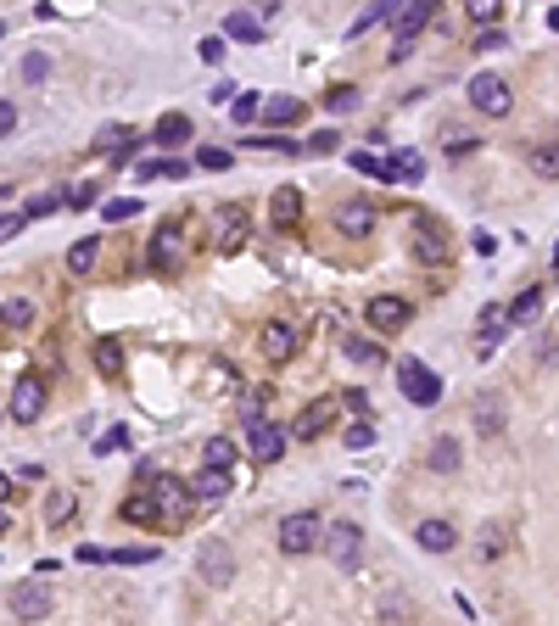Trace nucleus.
<instances>
[{"instance_id": "28", "label": "nucleus", "mask_w": 559, "mask_h": 626, "mask_svg": "<svg viewBox=\"0 0 559 626\" xmlns=\"http://www.w3.org/2000/svg\"><path fill=\"white\" fill-rule=\"evenodd\" d=\"M123 520H135V525H151V520H162V509H157V498H151V492H135V498L123 504Z\"/></svg>"}, {"instance_id": "1", "label": "nucleus", "mask_w": 559, "mask_h": 626, "mask_svg": "<svg viewBox=\"0 0 559 626\" xmlns=\"http://www.w3.org/2000/svg\"><path fill=\"white\" fill-rule=\"evenodd\" d=\"M398 386H403V398H409L414 409H431V403L442 398L437 370H431V364H419V358H403V364H398Z\"/></svg>"}, {"instance_id": "5", "label": "nucleus", "mask_w": 559, "mask_h": 626, "mask_svg": "<svg viewBox=\"0 0 559 626\" xmlns=\"http://www.w3.org/2000/svg\"><path fill=\"white\" fill-rule=\"evenodd\" d=\"M140 476H146V486H151V498H157L162 520H179V515H185V498H190V481H179V476H157V470H140Z\"/></svg>"}, {"instance_id": "14", "label": "nucleus", "mask_w": 559, "mask_h": 626, "mask_svg": "<svg viewBox=\"0 0 559 626\" xmlns=\"http://www.w3.org/2000/svg\"><path fill=\"white\" fill-rule=\"evenodd\" d=\"M269 224H275V229H297V224H303V190H297V185H280V190L269 196Z\"/></svg>"}, {"instance_id": "11", "label": "nucleus", "mask_w": 559, "mask_h": 626, "mask_svg": "<svg viewBox=\"0 0 559 626\" xmlns=\"http://www.w3.org/2000/svg\"><path fill=\"white\" fill-rule=\"evenodd\" d=\"M12 615L17 621H45L51 615V587H40V582L12 587Z\"/></svg>"}, {"instance_id": "22", "label": "nucleus", "mask_w": 559, "mask_h": 626, "mask_svg": "<svg viewBox=\"0 0 559 626\" xmlns=\"http://www.w3.org/2000/svg\"><path fill=\"white\" fill-rule=\"evenodd\" d=\"M151 140H157V146H179V140H190V118H185V112H162L157 129H151Z\"/></svg>"}, {"instance_id": "42", "label": "nucleus", "mask_w": 559, "mask_h": 626, "mask_svg": "<svg viewBox=\"0 0 559 626\" xmlns=\"http://www.w3.org/2000/svg\"><path fill=\"white\" fill-rule=\"evenodd\" d=\"M352 101H358V90H352V84H336L331 95H324V107H331V112H352Z\"/></svg>"}, {"instance_id": "61", "label": "nucleus", "mask_w": 559, "mask_h": 626, "mask_svg": "<svg viewBox=\"0 0 559 626\" xmlns=\"http://www.w3.org/2000/svg\"><path fill=\"white\" fill-rule=\"evenodd\" d=\"M0 202H12V185H0Z\"/></svg>"}, {"instance_id": "4", "label": "nucleus", "mask_w": 559, "mask_h": 626, "mask_svg": "<svg viewBox=\"0 0 559 626\" xmlns=\"http://www.w3.org/2000/svg\"><path fill=\"white\" fill-rule=\"evenodd\" d=\"M470 107L476 112H487V118H504L515 101H509V84L498 79V73H476L470 79Z\"/></svg>"}, {"instance_id": "44", "label": "nucleus", "mask_w": 559, "mask_h": 626, "mask_svg": "<svg viewBox=\"0 0 559 626\" xmlns=\"http://www.w3.org/2000/svg\"><path fill=\"white\" fill-rule=\"evenodd\" d=\"M442 146L448 151H476V135L470 129H442Z\"/></svg>"}, {"instance_id": "17", "label": "nucleus", "mask_w": 559, "mask_h": 626, "mask_svg": "<svg viewBox=\"0 0 559 626\" xmlns=\"http://www.w3.org/2000/svg\"><path fill=\"white\" fill-rule=\"evenodd\" d=\"M190 498H202V504H218V498H229V470H196L190 476Z\"/></svg>"}, {"instance_id": "20", "label": "nucleus", "mask_w": 559, "mask_h": 626, "mask_svg": "<svg viewBox=\"0 0 559 626\" xmlns=\"http://www.w3.org/2000/svg\"><path fill=\"white\" fill-rule=\"evenodd\" d=\"M331 419H336V409H331V403H308V409L297 414V437H303V442L324 437V431H331Z\"/></svg>"}, {"instance_id": "23", "label": "nucleus", "mask_w": 559, "mask_h": 626, "mask_svg": "<svg viewBox=\"0 0 559 626\" xmlns=\"http://www.w3.org/2000/svg\"><path fill=\"white\" fill-rule=\"evenodd\" d=\"M224 40H246V45H257V40H263V23H257L252 12H229V17H224Z\"/></svg>"}, {"instance_id": "45", "label": "nucleus", "mask_w": 559, "mask_h": 626, "mask_svg": "<svg viewBox=\"0 0 559 626\" xmlns=\"http://www.w3.org/2000/svg\"><path fill=\"white\" fill-rule=\"evenodd\" d=\"M196 169H229V151L224 146H202V151H196Z\"/></svg>"}, {"instance_id": "36", "label": "nucleus", "mask_w": 559, "mask_h": 626, "mask_svg": "<svg viewBox=\"0 0 559 626\" xmlns=\"http://www.w3.org/2000/svg\"><path fill=\"white\" fill-rule=\"evenodd\" d=\"M229 112H236V123H252V118L263 112V95H257V90H241V95H236V107H229Z\"/></svg>"}, {"instance_id": "3", "label": "nucleus", "mask_w": 559, "mask_h": 626, "mask_svg": "<svg viewBox=\"0 0 559 626\" xmlns=\"http://www.w3.org/2000/svg\"><path fill=\"white\" fill-rule=\"evenodd\" d=\"M319 543H324V525H319L313 509H297V515L280 520V548H285V554H313Z\"/></svg>"}, {"instance_id": "46", "label": "nucleus", "mask_w": 559, "mask_h": 626, "mask_svg": "<svg viewBox=\"0 0 559 626\" xmlns=\"http://www.w3.org/2000/svg\"><path fill=\"white\" fill-rule=\"evenodd\" d=\"M202 571H207L213 582H218V576H229V554H218V548H207V554H202Z\"/></svg>"}, {"instance_id": "57", "label": "nucleus", "mask_w": 559, "mask_h": 626, "mask_svg": "<svg viewBox=\"0 0 559 626\" xmlns=\"http://www.w3.org/2000/svg\"><path fill=\"white\" fill-rule=\"evenodd\" d=\"M504 45H509V40L498 34V28H492V34H481V40H476V51H504Z\"/></svg>"}, {"instance_id": "27", "label": "nucleus", "mask_w": 559, "mask_h": 626, "mask_svg": "<svg viewBox=\"0 0 559 626\" xmlns=\"http://www.w3.org/2000/svg\"><path fill=\"white\" fill-rule=\"evenodd\" d=\"M95 370H101V375H118V370H123V342H118V336L95 342Z\"/></svg>"}, {"instance_id": "37", "label": "nucleus", "mask_w": 559, "mask_h": 626, "mask_svg": "<svg viewBox=\"0 0 559 626\" xmlns=\"http://www.w3.org/2000/svg\"><path fill=\"white\" fill-rule=\"evenodd\" d=\"M476 425H481L487 437H492V431H504V409L492 403V398H487V403H476Z\"/></svg>"}, {"instance_id": "40", "label": "nucleus", "mask_w": 559, "mask_h": 626, "mask_svg": "<svg viewBox=\"0 0 559 626\" xmlns=\"http://www.w3.org/2000/svg\"><path fill=\"white\" fill-rule=\"evenodd\" d=\"M370 442H375V425H370V419H352V425H347V448L358 453V448H370Z\"/></svg>"}, {"instance_id": "16", "label": "nucleus", "mask_w": 559, "mask_h": 626, "mask_svg": "<svg viewBox=\"0 0 559 626\" xmlns=\"http://www.w3.org/2000/svg\"><path fill=\"white\" fill-rule=\"evenodd\" d=\"M241 241H246V207L229 202V207L218 213V252H236Z\"/></svg>"}, {"instance_id": "56", "label": "nucleus", "mask_w": 559, "mask_h": 626, "mask_svg": "<svg viewBox=\"0 0 559 626\" xmlns=\"http://www.w3.org/2000/svg\"><path fill=\"white\" fill-rule=\"evenodd\" d=\"M12 129H17V107L0 101V135H12Z\"/></svg>"}, {"instance_id": "38", "label": "nucleus", "mask_w": 559, "mask_h": 626, "mask_svg": "<svg viewBox=\"0 0 559 626\" xmlns=\"http://www.w3.org/2000/svg\"><path fill=\"white\" fill-rule=\"evenodd\" d=\"M347 162H352V169H358V174H370V179H386V162H381L375 151H352Z\"/></svg>"}, {"instance_id": "50", "label": "nucleus", "mask_w": 559, "mask_h": 626, "mask_svg": "<svg viewBox=\"0 0 559 626\" xmlns=\"http://www.w3.org/2000/svg\"><path fill=\"white\" fill-rule=\"evenodd\" d=\"M498 12H504L498 0H476V6H470V17H476V23H498Z\"/></svg>"}, {"instance_id": "13", "label": "nucleus", "mask_w": 559, "mask_h": 626, "mask_svg": "<svg viewBox=\"0 0 559 626\" xmlns=\"http://www.w3.org/2000/svg\"><path fill=\"white\" fill-rule=\"evenodd\" d=\"M179 252H185V236H179V218H169V224H162L157 236H151V269H162V274H169L174 263H179Z\"/></svg>"}, {"instance_id": "15", "label": "nucleus", "mask_w": 559, "mask_h": 626, "mask_svg": "<svg viewBox=\"0 0 559 626\" xmlns=\"http://www.w3.org/2000/svg\"><path fill=\"white\" fill-rule=\"evenodd\" d=\"M414 543H419L425 554H448V548L458 543V532H453V520H419V525H414Z\"/></svg>"}, {"instance_id": "25", "label": "nucleus", "mask_w": 559, "mask_h": 626, "mask_svg": "<svg viewBox=\"0 0 559 626\" xmlns=\"http://www.w3.org/2000/svg\"><path fill=\"white\" fill-rule=\"evenodd\" d=\"M419 174H425V157L419 151H398L386 162V179H409V185H419Z\"/></svg>"}, {"instance_id": "9", "label": "nucleus", "mask_w": 559, "mask_h": 626, "mask_svg": "<svg viewBox=\"0 0 559 626\" xmlns=\"http://www.w3.org/2000/svg\"><path fill=\"white\" fill-rule=\"evenodd\" d=\"M431 17H437V0H414V6H403L398 17H391V28H398V51H391V56H409V40H414Z\"/></svg>"}, {"instance_id": "49", "label": "nucleus", "mask_w": 559, "mask_h": 626, "mask_svg": "<svg viewBox=\"0 0 559 626\" xmlns=\"http://www.w3.org/2000/svg\"><path fill=\"white\" fill-rule=\"evenodd\" d=\"M123 442H129V431H123V425H112V431H107L101 442H95V453H118Z\"/></svg>"}, {"instance_id": "52", "label": "nucleus", "mask_w": 559, "mask_h": 626, "mask_svg": "<svg viewBox=\"0 0 559 626\" xmlns=\"http://www.w3.org/2000/svg\"><path fill=\"white\" fill-rule=\"evenodd\" d=\"M23 224H28V213H0V241H12Z\"/></svg>"}, {"instance_id": "63", "label": "nucleus", "mask_w": 559, "mask_h": 626, "mask_svg": "<svg viewBox=\"0 0 559 626\" xmlns=\"http://www.w3.org/2000/svg\"><path fill=\"white\" fill-rule=\"evenodd\" d=\"M0 34H6V23H0Z\"/></svg>"}, {"instance_id": "12", "label": "nucleus", "mask_w": 559, "mask_h": 626, "mask_svg": "<svg viewBox=\"0 0 559 626\" xmlns=\"http://www.w3.org/2000/svg\"><path fill=\"white\" fill-rule=\"evenodd\" d=\"M257 347H263L269 364H285V358L297 352V331H291L285 319H269V324H263V336H257Z\"/></svg>"}, {"instance_id": "60", "label": "nucleus", "mask_w": 559, "mask_h": 626, "mask_svg": "<svg viewBox=\"0 0 559 626\" xmlns=\"http://www.w3.org/2000/svg\"><path fill=\"white\" fill-rule=\"evenodd\" d=\"M6 492H12V476H0V498H6Z\"/></svg>"}, {"instance_id": "59", "label": "nucleus", "mask_w": 559, "mask_h": 626, "mask_svg": "<svg viewBox=\"0 0 559 626\" xmlns=\"http://www.w3.org/2000/svg\"><path fill=\"white\" fill-rule=\"evenodd\" d=\"M6 525H12V515H6V504H0V532H6Z\"/></svg>"}, {"instance_id": "19", "label": "nucleus", "mask_w": 559, "mask_h": 626, "mask_svg": "<svg viewBox=\"0 0 559 626\" xmlns=\"http://www.w3.org/2000/svg\"><path fill=\"white\" fill-rule=\"evenodd\" d=\"M95 146H101L112 162H129L135 146H140V135H135V129H123V123H112V129H101V140H95Z\"/></svg>"}, {"instance_id": "31", "label": "nucleus", "mask_w": 559, "mask_h": 626, "mask_svg": "<svg viewBox=\"0 0 559 626\" xmlns=\"http://www.w3.org/2000/svg\"><path fill=\"white\" fill-rule=\"evenodd\" d=\"M202 458H207V470H229V465H236V442H229V437H213V442L202 448Z\"/></svg>"}, {"instance_id": "21", "label": "nucleus", "mask_w": 559, "mask_h": 626, "mask_svg": "<svg viewBox=\"0 0 559 626\" xmlns=\"http://www.w3.org/2000/svg\"><path fill=\"white\" fill-rule=\"evenodd\" d=\"M263 118H269V129H285V123L303 118V101L297 95H269V101H263Z\"/></svg>"}, {"instance_id": "26", "label": "nucleus", "mask_w": 559, "mask_h": 626, "mask_svg": "<svg viewBox=\"0 0 559 626\" xmlns=\"http://www.w3.org/2000/svg\"><path fill=\"white\" fill-rule=\"evenodd\" d=\"M543 313V285H532V291H520L515 303H509V324H532Z\"/></svg>"}, {"instance_id": "8", "label": "nucleus", "mask_w": 559, "mask_h": 626, "mask_svg": "<svg viewBox=\"0 0 559 626\" xmlns=\"http://www.w3.org/2000/svg\"><path fill=\"white\" fill-rule=\"evenodd\" d=\"M364 319H370V331H381V336H391V331H403V324H409L414 313H409V303H403V296H370V308H364Z\"/></svg>"}, {"instance_id": "33", "label": "nucleus", "mask_w": 559, "mask_h": 626, "mask_svg": "<svg viewBox=\"0 0 559 626\" xmlns=\"http://www.w3.org/2000/svg\"><path fill=\"white\" fill-rule=\"evenodd\" d=\"M73 492H51V504H45V525H68L73 520Z\"/></svg>"}, {"instance_id": "29", "label": "nucleus", "mask_w": 559, "mask_h": 626, "mask_svg": "<svg viewBox=\"0 0 559 626\" xmlns=\"http://www.w3.org/2000/svg\"><path fill=\"white\" fill-rule=\"evenodd\" d=\"M0 319H6L12 331H28V324H34V303H28V296H12V303H0Z\"/></svg>"}, {"instance_id": "43", "label": "nucleus", "mask_w": 559, "mask_h": 626, "mask_svg": "<svg viewBox=\"0 0 559 626\" xmlns=\"http://www.w3.org/2000/svg\"><path fill=\"white\" fill-rule=\"evenodd\" d=\"M62 202H68V196H51V190H45V196H34V202H28L23 213H28V218H45V213H56Z\"/></svg>"}, {"instance_id": "35", "label": "nucleus", "mask_w": 559, "mask_h": 626, "mask_svg": "<svg viewBox=\"0 0 559 626\" xmlns=\"http://www.w3.org/2000/svg\"><path fill=\"white\" fill-rule=\"evenodd\" d=\"M135 213H140V196H112V202L101 207L107 224H123V218H135Z\"/></svg>"}, {"instance_id": "47", "label": "nucleus", "mask_w": 559, "mask_h": 626, "mask_svg": "<svg viewBox=\"0 0 559 626\" xmlns=\"http://www.w3.org/2000/svg\"><path fill=\"white\" fill-rule=\"evenodd\" d=\"M196 56H202V62H224V34H207L202 45H196Z\"/></svg>"}, {"instance_id": "2", "label": "nucleus", "mask_w": 559, "mask_h": 626, "mask_svg": "<svg viewBox=\"0 0 559 626\" xmlns=\"http://www.w3.org/2000/svg\"><path fill=\"white\" fill-rule=\"evenodd\" d=\"M324 554H331V565L358 571V559H364V532H358V520H336V525H324Z\"/></svg>"}, {"instance_id": "32", "label": "nucleus", "mask_w": 559, "mask_h": 626, "mask_svg": "<svg viewBox=\"0 0 559 626\" xmlns=\"http://www.w3.org/2000/svg\"><path fill=\"white\" fill-rule=\"evenodd\" d=\"M425 465H431V470H458V442H453V437H437Z\"/></svg>"}, {"instance_id": "53", "label": "nucleus", "mask_w": 559, "mask_h": 626, "mask_svg": "<svg viewBox=\"0 0 559 626\" xmlns=\"http://www.w3.org/2000/svg\"><path fill=\"white\" fill-rule=\"evenodd\" d=\"M51 73V56H28L23 62V79H45Z\"/></svg>"}, {"instance_id": "7", "label": "nucleus", "mask_w": 559, "mask_h": 626, "mask_svg": "<svg viewBox=\"0 0 559 626\" xmlns=\"http://www.w3.org/2000/svg\"><path fill=\"white\" fill-rule=\"evenodd\" d=\"M40 414H45V380L40 375H17V386H12V419L34 425Z\"/></svg>"}, {"instance_id": "24", "label": "nucleus", "mask_w": 559, "mask_h": 626, "mask_svg": "<svg viewBox=\"0 0 559 626\" xmlns=\"http://www.w3.org/2000/svg\"><path fill=\"white\" fill-rule=\"evenodd\" d=\"M190 174V162L185 157H162V162H140L135 179H185Z\"/></svg>"}, {"instance_id": "39", "label": "nucleus", "mask_w": 559, "mask_h": 626, "mask_svg": "<svg viewBox=\"0 0 559 626\" xmlns=\"http://www.w3.org/2000/svg\"><path fill=\"white\" fill-rule=\"evenodd\" d=\"M107 559H112V565H151L157 548H112Z\"/></svg>"}, {"instance_id": "55", "label": "nucleus", "mask_w": 559, "mask_h": 626, "mask_svg": "<svg viewBox=\"0 0 559 626\" xmlns=\"http://www.w3.org/2000/svg\"><path fill=\"white\" fill-rule=\"evenodd\" d=\"M236 95H241V90H236V84H229V79H224V84H213V101H218V107H224V101H229V107H236Z\"/></svg>"}, {"instance_id": "6", "label": "nucleus", "mask_w": 559, "mask_h": 626, "mask_svg": "<svg viewBox=\"0 0 559 626\" xmlns=\"http://www.w3.org/2000/svg\"><path fill=\"white\" fill-rule=\"evenodd\" d=\"M246 442H252V458H263V465H275V458L285 453V431L275 419H263V414H246Z\"/></svg>"}, {"instance_id": "10", "label": "nucleus", "mask_w": 559, "mask_h": 626, "mask_svg": "<svg viewBox=\"0 0 559 626\" xmlns=\"http://www.w3.org/2000/svg\"><path fill=\"white\" fill-rule=\"evenodd\" d=\"M414 257L419 263H448V229L437 218H414Z\"/></svg>"}, {"instance_id": "18", "label": "nucleus", "mask_w": 559, "mask_h": 626, "mask_svg": "<svg viewBox=\"0 0 559 626\" xmlns=\"http://www.w3.org/2000/svg\"><path fill=\"white\" fill-rule=\"evenodd\" d=\"M336 229H342V236H370V229H375V207L370 202H342L336 207Z\"/></svg>"}, {"instance_id": "34", "label": "nucleus", "mask_w": 559, "mask_h": 626, "mask_svg": "<svg viewBox=\"0 0 559 626\" xmlns=\"http://www.w3.org/2000/svg\"><path fill=\"white\" fill-rule=\"evenodd\" d=\"M532 169H537V179H559V140L532 151Z\"/></svg>"}, {"instance_id": "48", "label": "nucleus", "mask_w": 559, "mask_h": 626, "mask_svg": "<svg viewBox=\"0 0 559 626\" xmlns=\"http://www.w3.org/2000/svg\"><path fill=\"white\" fill-rule=\"evenodd\" d=\"M246 146H257V151H285V157H297V151H303L297 140H269V135H263V140H246Z\"/></svg>"}, {"instance_id": "54", "label": "nucleus", "mask_w": 559, "mask_h": 626, "mask_svg": "<svg viewBox=\"0 0 559 626\" xmlns=\"http://www.w3.org/2000/svg\"><path fill=\"white\" fill-rule=\"evenodd\" d=\"M504 548V532H492V525H487V532H481V554L492 559V554H498Z\"/></svg>"}, {"instance_id": "51", "label": "nucleus", "mask_w": 559, "mask_h": 626, "mask_svg": "<svg viewBox=\"0 0 559 626\" xmlns=\"http://www.w3.org/2000/svg\"><path fill=\"white\" fill-rule=\"evenodd\" d=\"M336 146H342V135H336V129H319V135H313V151H319V157H331Z\"/></svg>"}, {"instance_id": "62", "label": "nucleus", "mask_w": 559, "mask_h": 626, "mask_svg": "<svg viewBox=\"0 0 559 626\" xmlns=\"http://www.w3.org/2000/svg\"><path fill=\"white\" fill-rule=\"evenodd\" d=\"M554 269H559V241H554Z\"/></svg>"}, {"instance_id": "41", "label": "nucleus", "mask_w": 559, "mask_h": 626, "mask_svg": "<svg viewBox=\"0 0 559 626\" xmlns=\"http://www.w3.org/2000/svg\"><path fill=\"white\" fill-rule=\"evenodd\" d=\"M347 358H352V364H381V347H375V342H358V336H352V342H347Z\"/></svg>"}, {"instance_id": "30", "label": "nucleus", "mask_w": 559, "mask_h": 626, "mask_svg": "<svg viewBox=\"0 0 559 626\" xmlns=\"http://www.w3.org/2000/svg\"><path fill=\"white\" fill-rule=\"evenodd\" d=\"M95 252H101V246H95V236L73 241V246H68V269H73V274H90V269H95Z\"/></svg>"}, {"instance_id": "58", "label": "nucleus", "mask_w": 559, "mask_h": 626, "mask_svg": "<svg viewBox=\"0 0 559 626\" xmlns=\"http://www.w3.org/2000/svg\"><path fill=\"white\" fill-rule=\"evenodd\" d=\"M548 28H554V34H559V6H554V12H548Z\"/></svg>"}]
</instances>
